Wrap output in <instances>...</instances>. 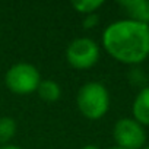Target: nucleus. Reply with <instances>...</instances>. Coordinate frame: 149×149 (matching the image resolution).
<instances>
[{
  "instance_id": "obj_1",
  "label": "nucleus",
  "mask_w": 149,
  "mask_h": 149,
  "mask_svg": "<svg viewBox=\"0 0 149 149\" xmlns=\"http://www.w3.org/2000/svg\"><path fill=\"white\" fill-rule=\"evenodd\" d=\"M102 45L117 61L137 66L149 57V25L130 19L116 21L104 29Z\"/></svg>"
},
{
  "instance_id": "obj_2",
  "label": "nucleus",
  "mask_w": 149,
  "mask_h": 149,
  "mask_svg": "<svg viewBox=\"0 0 149 149\" xmlns=\"http://www.w3.org/2000/svg\"><path fill=\"white\" fill-rule=\"evenodd\" d=\"M76 105L88 120H100L110 108L108 89L100 82H88L78 91Z\"/></svg>"
},
{
  "instance_id": "obj_3",
  "label": "nucleus",
  "mask_w": 149,
  "mask_h": 149,
  "mask_svg": "<svg viewBox=\"0 0 149 149\" xmlns=\"http://www.w3.org/2000/svg\"><path fill=\"white\" fill-rule=\"evenodd\" d=\"M40 82L41 74L31 63H16L5 74L8 89L16 95H28L35 92Z\"/></svg>"
},
{
  "instance_id": "obj_4",
  "label": "nucleus",
  "mask_w": 149,
  "mask_h": 149,
  "mask_svg": "<svg viewBox=\"0 0 149 149\" xmlns=\"http://www.w3.org/2000/svg\"><path fill=\"white\" fill-rule=\"evenodd\" d=\"M66 60L73 69H91L100 60V47L94 40L88 37L76 38L66 48Z\"/></svg>"
},
{
  "instance_id": "obj_5",
  "label": "nucleus",
  "mask_w": 149,
  "mask_h": 149,
  "mask_svg": "<svg viewBox=\"0 0 149 149\" xmlns=\"http://www.w3.org/2000/svg\"><path fill=\"white\" fill-rule=\"evenodd\" d=\"M113 136L117 146L124 149H143L146 143V130L134 118H120L116 121Z\"/></svg>"
},
{
  "instance_id": "obj_6",
  "label": "nucleus",
  "mask_w": 149,
  "mask_h": 149,
  "mask_svg": "<svg viewBox=\"0 0 149 149\" xmlns=\"http://www.w3.org/2000/svg\"><path fill=\"white\" fill-rule=\"evenodd\" d=\"M118 5L124 9L127 19L149 25V0H121Z\"/></svg>"
},
{
  "instance_id": "obj_7",
  "label": "nucleus",
  "mask_w": 149,
  "mask_h": 149,
  "mask_svg": "<svg viewBox=\"0 0 149 149\" xmlns=\"http://www.w3.org/2000/svg\"><path fill=\"white\" fill-rule=\"evenodd\" d=\"M133 118L143 127L149 126V85L143 86L136 95L132 105Z\"/></svg>"
},
{
  "instance_id": "obj_8",
  "label": "nucleus",
  "mask_w": 149,
  "mask_h": 149,
  "mask_svg": "<svg viewBox=\"0 0 149 149\" xmlns=\"http://www.w3.org/2000/svg\"><path fill=\"white\" fill-rule=\"evenodd\" d=\"M37 92H38V97L45 101V102H56L60 100L61 97V88L57 82L51 81V79H45V81H41L38 88H37Z\"/></svg>"
},
{
  "instance_id": "obj_9",
  "label": "nucleus",
  "mask_w": 149,
  "mask_h": 149,
  "mask_svg": "<svg viewBox=\"0 0 149 149\" xmlns=\"http://www.w3.org/2000/svg\"><path fill=\"white\" fill-rule=\"evenodd\" d=\"M16 134V121L12 117L0 118V143L5 145Z\"/></svg>"
},
{
  "instance_id": "obj_10",
  "label": "nucleus",
  "mask_w": 149,
  "mask_h": 149,
  "mask_svg": "<svg viewBox=\"0 0 149 149\" xmlns=\"http://www.w3.org/2000/svg\"><path fill=\"white\" fill-rule=\"evenodd\" d=\"M102 5H104L102 0H76V2H72V6L76 9V12L84 15L97 13V10Z\"/></svg>"
},
{
  "instance_id": "obj_11",
  "label": "nucleus",
  "mask_w": 149,
  "mask_h": 149,
  "mask_svg": "<svg viewBox=\"0 0 149 149\" xmlns=\"http://www.w3.org/2000/svg\"><path fill=\"white\" fill-rule=\"evenodd\" d=\"M129 81L132 85H145L146 84V74L143 72V69L140 67H133L129 72Z\"/></svg>"
},
{
  "instance_id": "obj_12",
  "label": "nucleus",
  "mask_w": 149,
  "mask_h": 149,
  "mask_svg": "<svg viewBox=\"0 0 149 149\" xmlns=\"http://www.w3.org/2000/svg\"><path fill=\"white\" fill-rule=\"evenodd\" d=\"M100 22V16L97 13H91V15H86L85 19H84V28L85 29H91L94 26H97Z\"/></svg>"
},
{
  "instance_id": "obj_13",
  "label": "nucleus",
  "mask_w": 149,
  "mask_h": 149,
  "mask_svg": "<svg viewBox=\"0 0 149 149\" xmlns=\"http://www.w3.org/2000/svg\"><path fill=\"white\" fill-rule=\"evenodd\" d=\"M0 149H22V148H19L16 145H5V146H2Z\"/></svg>"
},
{
  "instance_id": "obj_14",
  "label": "nucleus",
  "mask_w": 149,
  "mask_h": 149,
  "mask_svg": "<svg viewBox=\"0 0 149 149\" xmlns=\"http://www.w3.org/2000/svg\"><path fill=\"white\" fill-rule=\"evenodd\" d=\"M81 149H100V148L95 146V145H86V146H84V148H81Z\"/></svg>"
},
{
  "instance_id": "obj_15",
  "label": "nucleus",
  "mask_w": 149,
  "mask_h": 149,
  "mask_svg": "<svg viewBox=\"0 0 149 149\" xmlns=\"http://www.w3.org/2000/svg\"><path fill=\"white\" fill-rule=\"evenodd\" d=\"M108 149H124V148H120V146L116 145V146H111V148H108Z\"/></svg>"
},
{
  "instance_id": "obj_16",
  "label": "nucleus",
  "mask_w": 149,
  "mask_h": 149,
  "mask_svg": "<svg viewBox=\"0 0 149 149\" xmlns=\"http://www.w3.org/2000/svg\"><path fill=\"white\" fill-rule=\"evenodd\" d=\"M143 149H149V146H145V148H143Z\"/></svg>"
}]
</instances>
